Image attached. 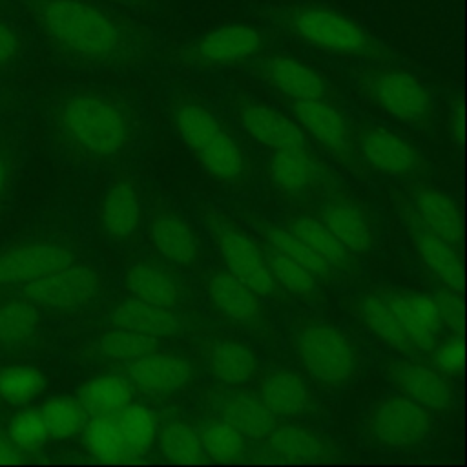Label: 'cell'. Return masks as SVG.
Listing matches in <instances>:
<instances>
[{
    "label": "cell",
    "instance_id": "44",
    "mask_svg": "<svg viewBox=\"0 0 467 467\" xmlns=\"http://www.w3.org/2000/svg\"><path fill=\"white\" fill-rule=\"evenodd\" d=\"M199 436L204 454L213 460H234L244 451V436L224 420L210 423Z\"/></svg>",
    "mask_w": 467,
    "mask_h": 467
},
{
    "label": "cell",
    "instance_id": "23",
    "mask_svg": "<svg viewBox=\"0 0 467 467\" xmlns=\"http://www.w3.org/2000/svg\"><path fill=\"white\" fill-rule=\"evenodd\" d=\"M151 243L170 263L188 266L199 255V244L192 226L173 212L157 213L151 221Z\"/></svg>",
    "mask_w": 467,
    "mask_h": 467
},
{
    "label": "cell",
    "instance_id": "34",
    "mask_svg": "<svg viewBox=\"0 0 467 467\" xmlns=\"http://www.w3.org/2000/svg\"><path fill=\"white\" fill-rule=\"evenodd\" d=\"M84 445L88 452L102 462H130V452L124 436L119 429L115 414L91 416V421L84 425Z\"/></svg>",
    "mask_w": 467,
    "mask_h": 467
},
{
    "label": "cell",
    "instance_id": "28",
    "mask_svg": "<svg viewBox=\"0 0 467 467\" xmlns=\"http://www.w3.org/2000/svg\"><path fill=\"white\" fill-rule=\"evenodd\" d=\"M124 286L140 301L159 305V306H173L181 299V288L173 281L170 274L153 265H133L124 274Z\"/></svg>",
    "mask_w": 467,
    "mask_h": 467
},
{
    "label": "cell",
    "instance_id": "39",
    "mask_svg": "<svg viewBox=\"0 0 467 467\" xmlns=\"http://www.w3.org/2000/svg\"><path fill=\"white\" fill-rule=\"evenodd\" d=\"M265 259L274 281H279L294 296L310 297L316 292V275L288 255L268 246L265 252Z\"/></svg>",
    "mask_w": 467,
    "mask_h": 467
},
{
    "label": "cell",
    "instance_id": "29",
    "mask_svg": "<svg viewBox=\"0 0 467 467\" xmlns=\"http://www.w3.org/2000/svg\"><path fill=\"white\" fill-rule=\"evenodd\" d=\"M259 398L277 416H297L310 405V392L303 379L292 372H272L261 381Z\"/></svg>",
    "mask_w": 467,
    "mask_h": 467
},
{
    "label": "cell",
    "instance_id": "33",
    "mask_svg": "<svg viewBox=\"0 0 467 467\" xmlns=\"http://www.w3.org/2000/svg\"><path fill=\"white\" fill-rule=\"evenodd\" d=\"M358 310L361 319L365 321V325L381 339L385 341L390 348L398 350V352H412L416 350L414 345L410 343V339L407 337L405 330L401 328L396 314L392 312V308L389 306V303L379 297V296H363L358 301Z\"/></svg>",
    "mask_w": 467,
    "mask_h": 467
},
{
    "label": "cell",
    "instance_id": "46",
    "mask_svg": "<svg viewBox=\"0 0 467 467\" xmlns=\"http://www.w3.org/2000/svg\"><path fill=\"white\" fill-rule=\"evenodd\" d=\"M434 365L445 374H458L463 368V339L460 334L440 345H434Z\"/></svg>",
    "mask_w": 467,
    "mask_h": 467
},
{
    "label": "cell",
    "instance_id": "21",
    "mask_svg": "<svg viewBox=\"0 0 467 467\" xmlns=\"http://www.w3.org/2000/svg\"><path fill=\"white\" fill-rule=\"evenodd\" d=\"M412 228V244L421 263L431 270V274L451 292H462L463 288V265L456 244L427 232L414 221Z\"/></svg>",
    "mask_w": 467,
    "mask_h": 467
},
{
    "label": "cell",
    "instance_id": "2",
    "mask_svg": "<svg viewBox=\"0 0 467 467\" xmlns=\"http://www.w3.org/2000/svg\"><path fill=\"white\" fill-rule=\"evenodd\" d=\"M274 26L294 40L332 55L390 64L394 51L352 16L314 2H286L268 9Z\"/></svg>",
    "mask_w": 467,
    "mask_h": 467
},
{
    "label": "cell",
    "instance_id": "15",
    "mask_svg": "<svg viewBox=\"0 0 467 467\" xmlns=\"http://www.w3.org/2000/svg\"><path fill=\"white\" fill-rule=\"evenodd\" d=\"M396 314L407 337L418 350H431L441 330V321L434 296L403 292L385 299Z\"/></svg>",
    "mask_w": 467,
    "mask_h": 467
},
{
    "label": "cell",
    "instance_id": "1",
    "mask_svg": "<svg viewBox=\"0 0 467 467\" xmlns=\"http://www.w3.org/2000/svg\"><path fill=\"white\" fill-rule=\"evenodd\" d=\"M27 13L42 36L75 62L131 64L150 47L142 26L89 0H27Z\"/></svg>",
    "mask_w": 467,
    "mask_h": 467
},
{
    "label": "cell",
    "instance_id": "32",
    "mask_svg": "<svg viewBox=\"0 0 467 467\" xmlns=\"http://www.w3.org/2000/svg\"><path fill=\"white\" fill-rule=\"evenodd\" d=\"M131 389L119 376H99L86 381L78 390V401L89 416L115 414L131 403Z\"/></svg>",
    "mask_w": 467,
    "mask_h": 467
},
{
    "label": "cell",
    "instance_id": "10",
    "mask_svg": "<svg viewBox=\"0 0 467 467\" xmlns=\"http://www.w3.org/2000/svg\"><path fill=\"white\" fill-rule=\"evenodd\" d=\"M212 235L228 270L244 281L257 296H270L275 281L266 265L265 254L243 234L223 221L212 223Z\"/></svg>",
    "mask_w": 467,
    "mask_h": 467
},
{
    "label": "cell",
    "instance_id": "6",
    "mask_svg": "<svg viewBox=\"0 0 467 467\" xmlns=\"http://www.w3.org/2000/svg\"><path fill=\"white\" fill-rule=\"evenodd\" d=\"M296 347L305 370L325 385L348 381L358 367V356L348 337L332 325L316 323L299 330Z\"/></svg>",
    "mask_w": 467,
    "mask_h": 467
},
{
    "label": "cell",
    "instance_id": "26",
    "mask_svg": "<svg viewBox=\"0 0 467 467\" xmlns=\"http://www.w3.org/2000/svg\"><path fill=\"white\" fill-rule=\"evenodd\" d=\"M270 177L285 193L301 195L316 184L319 168L306 148L274 150L270 161Z\"/></svg>",
    "mask_w": 467,
    "mask_h": 467
},
{
    "label": "cell",
    "instance_id": "8",
    "mask_svg": "<svg viewBox=\"0 0 467 467\" xmlns=\"http://www.w3.org/2000/svg\"><path fill=\"white\" fill-rule=\"evenodd\" d=\"M100 277L93 268L73 263L20 285L24 299L53 312L86 306L100 294Z\"/></svg>",
    "mask_w": 467,
    "mask_h": 467
},
{
    "label": "cell",
    "instance_id": "43",
    "mask_svg": "<svg viewBox=\"0 0 467 467\" xmlns=\"http://www.w3.org/2000/svg\"><path fill=\"white\" fill-rule=\"evenodd\" d=\"M161 449L171 462L193 463L204 458L199 432L188 423H168L161 431Z\"/></svg>",
    "mask_w": 467,
    "mask_h": 467
},
{
    "label": "cell",
    "instance_id": "3",
    "mask_svg": "<svg viewBox=\"0 0 467 467\" xmlns=\"http://www.w3.org/2000/svg\"><path fill=\"white\" fill-rule=\"evenodd\" d=\"M57 126L64 140L86 157L111 159L130 140V119L111 100L91 95H69L57 109Z\"/></svg>",
    "mask_w": 467,
    "mask_h": 467
},
{
    "label": "cell",
    "instance_id": "13",
    "mask_svg": "<svg viewBox=\"0 0 467 467\" xmlns=\"http://www.w3.org/2000/svg\"><path fill=\"white\" fill-rule=\"evenodd\" d=\"M73 263L69 248L55 243H24L0 252V286L33 281Z\"/></svg>",
    "mask_w": 467,
    "mask_h": 467
},
{
    "label": "cell",
    "instance_id": "20",
    "mask_svg": "<svg viewBox=\"0 0 467 467\" xmlns=\"http://www.w3.org/2000/svg\"><path fill=\"white\" fill-rule=\"evenodd\" d=\"M113 327L131 330L153 339L170 337L181 332L182 319L170 306H159L137 297L120 301L111 312Z\"/></svg>",
    "mask_w": 467,
    "mask_h": 467
},
{
    "label": "cell",
    "instance_id": "4",
    "mask_svg": "<svg viewBox=\"0 0 467 467\" xmlns=\"http://www.w3.org/2000/svg\"><path fill=\"white\" fill-rule=\"evenodd\" d=\"M171 120L181 140L213 179L234 184L244 179L246 159L215 115L195 102H184L175 108Z\"/></svg>",
    "mask_w": 467,
    "mask_h": 467
},
{
    "label": "cell",
    "instance_id": "7",
    "mask_svg": "<svg viewBox=\"0 0 467 467\" xmlns=\"http://www.w3.org/2000/svg\"><path fill=\"white\" fill-rule=\"evenodd\" d=\"M265 33L250 24L217 26L181 49V60L193 67H224L257 57L265 47Z\"/></svg>",
    "mask_w": 467,
    "mask_h": 467
},
{
    "label": "cell",
    "instance_id": "19",
    "mask_svg": "<svg viewBox=\"0 0 467 467\" xmlns=\"http://www.w3.org/2000/svg\"><path fill=\"white\" fill-rule=\"evenodd\" d=\"M237 117L243 128L261 144L272 150L306 148V139L288 117L255 102H243L237 108Z\"/></svg>",
    "mask_w": 467,
    "mask_h": 467
},
{
    "label": "cell",
    "instance_id": "35",
    "mask_svg": "<svg viewBox=\"0 0 467 467\" xmlns=\"http://www.w3.org/2000/svg\"><path fill=\"white\" fill-rule=\"evenodd\" d=\"M266 440L270 451L285 460H319L330 454L321 438L294 425H275Z\"/></svg>",
    "mask_w": 467,
    "mask_h": 467
},
{
    "label": "cell",
    "instance_id": "52",
    "mask_svg": "<svg viewBox=\"0 0 467 467\" xmlns=\"http://www.w3.org/2000/svg\"><path fill=\"white\" fill-rule=\"evenodd\" d=\"M454 119H456V135H458V140H462V135H463V109H462V106H458V113L454 115Z\"/></svg>",
    "mask_w": 467,
    "mask_h": 467
},
{
    "label": "cell",
    "instance_id": "42",
    "mask_svg": "<svg viewBox=\"0 0 467 467\" xmlns=\"http://www.w3.org/2000/svg\"><path fill=\"white\" fill-rule=\"evenodd\" d=\"M157 348V339L115 327L99 339V352L113 361L131 363Z\"/></svg>",
    "mask_w": 467,
    "mask_h": 467
},
{
    "label": "cell",
    "instance_id": "37",
    "mask_svg": "<svg viewBox=\"0 0 467 467\" xmlns=\"http://www.w3.org/2000/svg\"><path fill=\"white\" fill-rule=\"evenodd\" d=\"M38 328V310L27 299H11L0 305V345H22Z\"/></svg>",
    "mask_w": 467,
    "mask_h": 467
},
{
    "label": "cell",
    "instance_id": "49",
    "mask_svg": "<svg viewBox=\"0 0 467 467\" xmlns=\"http://www.w3.org/2000/svg\"><path fill=\"white\" fill-rule=\"evenodd\" d=\"M20 452L22 451L16 449L11 440H5V438L0 436V463H18V462H22Z\"/></svg>",
    "mask_w": 467,
    "mask_h": 467
},
{
    "label": "cell",
    "instance_id": "41",
    "mask_svg": "<svg viewBox=\"0 0 467 467\" xmlns=\"http://www.w3.org/2000/svg\"><path fill=\"white\" fill-rule=\"evenodd\" d=\"M265 235H266V241L272 248L288 255L290 259H294L296 263L305 266L316 277H323V279L330 277L332 268L305 241H301L290 230L274 226V228H268Z\"/></svg>",
    "mask_w": 467,
    "mask_h": 467
},
{
    "label": "cell",
    "instance_id": "30",
    "mask_svg": "<svg viewBox=\"0 0 467 467\" xmlns=\"http://www.w3.org/2000/svg\"><path fill=\"white\" fill-rule=\"evenodd\" d=\"M208 363L213 378L226 385H241L248 381L257 367L254 352L237 343L221 339L210 347Z\"/></svg>",
    "mask_w": 467,
    "mask_h": 467
},
{
    "label": "cell",
    "instance_id": "16",
    "mask_svg": "<svg viewBox=\"0 0 467 467\" xmlns=\"http://www.w3.org/2000/svg\"><path fill=\"white\" fill-rule=\"evenodd\" d=\"M292 111L297 122L319 144L341 159L352 157L350 128L345 117L328 100L294 102Z\"/></svg>",
    "mask_w": 467,
    "mask_h": 467
},
{
    "label": "cell",
    "instance_id": "18",
    "mask_svg": "<svg viewBox=\"0 0 467 467\" xmlns=\"http://www.w3.org/2000/svg\"><path fill=\"white\" fill-rule=\"evenodd\" d=\"M130 379L142 390L166 394L175 392L190 383L193 367L188 359L168 352H148L128 363Z\"/></svg>",
    "mask_w": 467,
    "mask_h": 467
},
{
    "label": "cell",
    "instance_id": "45",
    "mask_svg": "<svg viewBox=\"0 0 467 467\" xmlns=\"http://www.w3.org/2000/svg\"><path fill=\"white\" fill-rule=\"evenodd\" d=\"M9 440L20 451H36L40 449L49 434L40 416V410H20L13 416L9 423Z\"/></svg>",
    "mask_w": 467,
    "mask_h": 467
},
{
    "label": "cell",
    "instance_id": "27",
    "mask_svg": "<svg viewBox=\"0 0 467 467\" xmlns=\"http://www.w3.org/2000/svg\"><path fill=\"white\" fill-rule=\"evenodd\" d=\"M223 420L235 427L244 440H265L275 427V416L255 394L228 396L221 407Z\"/></svg>",
    "mask_w": 467,
    "mask_h": 467
},
{
    "label": "cell",
    "instance_id": "51",
    "mask_svg": "<svg viewBox=\"0 0 467 467\" xmlns=\"http://www.w3.org/2000/svg\"><path fill=\"white\" fill-rule=\"evenodd\" d=\"M106 4H113V5H122V7H144L150 4V0H100Z\"/></svg>",
    "mask_w": 467,
    "mask_h": 467
},
{
    "label": "cell",
    "instance_id": "14",
    "mask_svg": "<svg viewBox=\"0 0 467 467\" xmlns=\"http://www.w3.org/2000/svg\"><path fill=\"white\" fill-rule=\"evenodd\" d=\"M390 383L409 400L432 410H445L452 405L451 385L438 370L412 361L390 363L387 368Z\"/></svg>",
    "mask_w": 467,
    "mask_h": 467
},
{
    "label": "cell",
    "instance_id": "24",
    "mask_svg": "<svg viewBox=\"0 0 467 467\" xmlns=\"http://www.w3.org/2000/svg\"><path fill=\"white\" fill-rule=\"evenodd\" d=\"M140 223V202L137 190L120 181L113 184L100 202V224L108 237L124 241L131 237Z\"/></svg>",
    "mask_w": 467,
    "mask_h": 467
},
{
    "label": "cell",
    "instance_id": "38",
    "mask_svg": "<svg viewBox=\"0 0 467 467\" xmlns=\"http://www.w3.org/2000/svg\"><path fill=\"white\" fill-rule=\"evenodd\" d=\"M40 416L49 438L64 440L77 434L86 425L88 412L77 398L57 396L40 407Z\"/></svg>",
    "mask_w": 467,
    "mask_h": 467
},
{
    "label": "cell",
    "instance_id": "11",
    "mask_svg": "<svg viewBox=\"0 0 467 467\" xmlns=\"http://www.w3.org/2000/svg\"><path fill=\"white\" fill-rule=\"evenodd\" d=\"M263 80L294 102L328 100V82L305 62L290 55H268L257 64Z\"/></svg>",
    "mask_w": 467,
    "mask_h": 467
},
{
    "label": "cell",
    "instance_id": "9",
    "mask_svg": "<svg viewBox=\"0 0 467 467\" xmlns=\"http://www.w3.org/2000/svg\"><path fill=\"white\" fill-rule=\"evenodd\" d=\"M429 429V409L403 394L383 400L372 416L374 436L390 449L414 447L427 436Z\"/></svg>",
    "mask_w": 467,
    "mask_h": 467
},
{
    "label": "cell",
    "instance_id": "36",
    "mask_svg": "<svg viewBox=\"0 0 467 467\" xmlns=\"http://www.w3.org/2000/svg\"><path fill=\"white\" fill-rule=\"evenodd\" d=\"M115 418L133 460L146 456L157 440L155 416L142 405L128 403L124 409L115 412Z\"/></svg>",
    "mask_w": 467,
    "mask_h": 467
},
{
    "label": "cell",
    "instance_id": "12",
    "mask_svg": "<svg viewBox=\"0 0 467 467\" xmlns=\"http://www.w3.org/2000/svg\"><path fill=\"white\" fill-rule=\"evenodd\" d=\"M358 148L372 168L389 175L412 177L425 170V157L410 142L378 126L359 133Z\"/></svg>",
    "mask_w": 467,
    "mask_h": 467
},
{
    "label": "cell",
    "instance_id": "22",
    "mask_svg": "<svg viewBox=\"0 0 467 467\" xmlns=\"http://www.w3.org/2000/svg\"><path fill=\"white\" fill-rule=\"evenodd\" d=\"M208 296L212 305L234 323L254 325L259 319L261 305L257 294L230 270L215 272L210 277Z\"/></svg>",
    "mask_w": 467,
    "mask_h": 467
},
{
    "label": "cell",
    "instance_id": "5",
    "mask_svg": "<svg viewBox=\"0 0 467 467\" xmlns=\"http://www.w3.org/2000/svg\"><path fill=\"white\" fill-rule=\"evenodd\" d=\"M359 82L365 95L387 115L420 128L432 122V97L412 73L379 64L365 71Z\"/></svg>",
    "mask_w": 467,
    "mask_h": 467
},
{
    "label": "cell",
    "instance_id": "40",
    "mask_svg": "<svg viewBox=\"0 0 467 467\" xmlns=\"http://www.w3.org/2000/svg\"><path fill=\"white\" fill-rule=\"evenodd\" d=\"M46 387V379L35 367L16 365L0 370V398L13 405H24L36 398Z\"/></svg>",
    "mask_w": 467,
    "mask_h": 467
},
{
    "label": "cell",
    "instance_id": "48",
    "mask_svg": "<svg viewBox=\"0 0 467 467\" xmlns=\"http://www.w3.org/2000/svg\"><path fill=\"white\" fill-rule=\"evenodd\" d=\"M24 53L22 35L7 22L0 20V67L16 62Z\"/></svg>",
    "mask_w": 467,
    "mask_h": 467
},
{
    "label": "cell",
    "instance_id": "47",
    "mask_svg": "<svg viewBox=\"0 0 467 467\" xmlns=\"http://www.w3.org/2000/svg\"><path fill=\"white\" fill-rule=\"evenodd\" d=\"M441 327H447L452 332L462 334L463 330V305L456 292H438L434 294Z\"/></svg>",
    "mask_w": 467,
    "mask_h": 467
},
{
    "label": "cell",
    "instance_id": "31",
    "mask_svg": "<svg viewBox=\"0 0 467 467\" xmlns=\"http://www.w3.org/2000/svg\"><path fill=\"white\" fill-rule=\"evenodd\" d=\"M288 230L305 241L332 270H348L352 252L319 221L314 217H296Z\"/></svg>",
    "mask_w": 467,
    "mask_h": 467
},
{
    "label": "cell",
    "instance_id": "50",
    "mask_svg": "<svg viewBox=\"0 0 467 467\" xmlns=\"http://www.w3.org/2000/svg\"><path fill=\"white\" fill-rule=\"evenodd\" d=\"M11 175V168H9V161L5 159V155L0 153V202L4 199L5 188H7V181Z\"/></svg>",
    "mask_w": 467,
    "mask_h": 467
},
{
    "label": "cell",
    "instance_id": "17",
    "mask_svg": "<svg viewBox=\"0 0 467 467\" xmlns=\"http://www.w3.org/2000/svg\"><path fill=\"white\" fill-rule=\"evenodd\" d=\"M410 219L427 232L458 244L462 237V221L458 204L445 192L421 184L410 195Z\"/></svg>",
    "mask_w": 467,
    "mask_h": 467
},
{
    "label": "cell",
    "instance_id": "25",
    "mask_svg": "<svg viewBox=\"0 0 467 467\" xmlns=\"http://www.w3.org/2000/svg\"><path fill=\"white\" fill-rule=\"evenodd\" d=\"M319 221L350 250L367 254L372 248V228L363 212L347 201L327 202L319 210Z\"/></svg>",
    "mask_w": 467,
    "mask_h": 467
}]
</instances>
